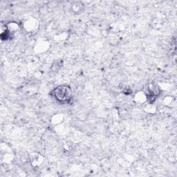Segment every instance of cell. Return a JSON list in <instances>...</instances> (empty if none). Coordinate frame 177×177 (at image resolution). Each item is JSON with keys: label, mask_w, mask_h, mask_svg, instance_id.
<instances>
[{"label": "cell", "mask_w": 177, "mask_h": 177, "mask_svg": "<svg viewBox=\"0 0 177 177\" xmlns=\"http://www.w3.org/2000/svg\"><path fill=\"white\" fill-rule=\"evenodd\" d=\"M64 120V115L62 113H56L51 118V123L53 125H59Z\"/></svg>", "instance_id": "obj_5"}, {"label": "cell", "mask_w": 177, "mask_h": 177, "mask_svg": "<svg viewBox=\"0 0 177 177\" xmlns=\"http://www.w3.org/2000/svg\"><path fill=\"white\" fill-rule=\"evenodd\" d=\"M53 96L58 102L67 103L72 98V91L69 86H59L53 91Z\"/></svg>", "instance_id": "obj_1"}, {"label": "cell", "mask_w": 177, "mask_h": 177, "mask_svg": "<svg viewBox=\"0 0 177 177\" xmlns=\"http://www.w3.org/2000/svg\"><path fill=\"white\" fill-rule=\"evenodd\" d=\"M83 4L82 2L76 1L72 4V10L75 12H80L83 9Z\"/></svg>", "instance_id": "obj_9"}, {"label": "cell", "mask_w": 177, "mask_h": 177, "mask_svg": "<svg viewBox=\"0 0 177 177\" xmlns=\"http://www.w3.org/2000/svg\"><path fill=\"white\" fill-rule=\"evenodd\" d=\"M134 100L137 103H144L147 100V95L143 91H139L135 95Z\"/></svg>", "instance_id": "obj_4"}, {"label": "cell", "mask_w": 177, "mask_h": 177, "mask_svg": "<svg viewBox=\"0 0 177 177\" xmlns=\"http://www.w3.org/2000/svg\"><path fill=\"white\" fill-rule=\"evenodd\" d=\"M48 48V44L45 41H42L36 45L35 50L37 52H43Z\"/></svg>", "instance_id": "obj_6"}, {"label": "cell", "mask_w": 177, "mask_h": 177, "mask_svg": "<svg viewBox=\"0 0 177 177\" xmlns=\"http://www.w3.org/2000/svg\"><path fill=\"white\" fill-rule=\"evenodd\" d=\"M174 102V99L173 98V97L172 96L165 97L163 100V103L166 105V106H171V105L173 104Z\"/></svg>", "instance_id": "obj_11"}, {"label": "cell", "mask_w": 177, "mask_h": 177, "mask_svg": "<svg viewBox=\"0 0 177 177\" xmlns=\"http://www.w3.org/2000/svg\"><path fill=\"white\" fill-rule=\"evenodd\" d=\"M6 28H7L8 31L10 33L15 32V31H18L19 29L18 24H17L16 22H14L8 23L7 24H6Z\"/></svg>", "instance_id": "obj_8"}, {"label": "cell", "mask_w": 177, "mask_h": 177, "mask_svg": "<svg viewBox=\"0 0 177 177\" xmlns=\"http://www.w3.org/2000/svg\"><path fill=\"white\" fill-rule=\"evenodd\" d=\"M149 94L151 96H157L159 94V88L154 84H150L149 87Z\"/></svg>", "instance_id": "obj_7"}, {"label": "cell", "mask_w": 177, "mask_h": 177, "mask_svg": "<svg viewBox=\"0 0 177 177\" xmlns=\"http://www.w3.org/2000/svg\"><path fill=\"white\" fill-rule=\"evenodd\" d=\"M67 37H68V33L66 32H62L58 33V35L55 36V39H56L57 41H62L66 39Z\"/></svg>", "instance_id": "obj_10"}, {"label": "cell", "mask_w": 177, "mask_h": 177, "mask_svg": "<svg viewBox=\"0 0 177 177\" xmlns=\"http://www.w3.org/2000/svg\"><path fill=\"white\" fill-rule=\"evenodd\" d=\"M30 161L33 166L39 167L44 163V158L42 155L37 152H33L30 154Z\"/></svg>", "instance_id": "obj_2"}, {"label": "cell", "mask_w": 177, "mask_h": 177, "mask_svg": "<svg viewBox=\"0 0 177 177\" xmlns=\"http://www.w3.org/2000/svg\"><path fill=\"white\" fill-rule=\"evenodd\" d=\"M24 26L26 31L32 32V31H34L37 29V26H38V22L34 18L29 19L28 20H26V22H25Z\"/></svg>", "instance_id": "obj_3"}]
</instances>
